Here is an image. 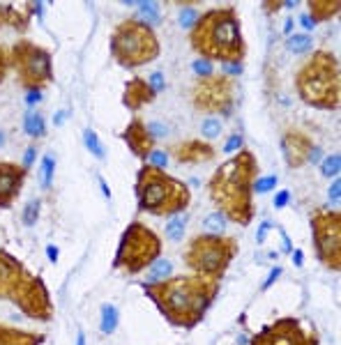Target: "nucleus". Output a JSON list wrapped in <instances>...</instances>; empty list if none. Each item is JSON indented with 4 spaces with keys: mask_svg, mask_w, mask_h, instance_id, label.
Masks as SVG:
<instances>
[{
    "mask_svg": "<svg viewBox=\"0 0 341 345\" xmlns=\"http://www.w3.org/2000/svg\"><path fill=\"white\" fill-rule=\"evenodd\" d=\"M14 306H18L26 318L37 320V322H51L53 320V301L42 276L33 279V283L28 285V290L18 297Z\"/></svg>",
    "mask_w": 341,
    "mask_h": 345,
    "instance_id": "obj_14",
    "label": "nucleus"
},
{
    "mask_svg": "<svg viewBox=\"0 0 341 345\" xmlns=\"http://www.w3.org/2000/svg\"><path fill=\"white\" fill-rule=\"evenodd\" d=\"M217 279L201 274L168 276L159 283H143V292L173 327L194 329L219 295Z\"/></svg>",
    "mask_w": 341,
    "mask_h": 345,
    "instance_id": "obj_1",
    "label": "nucleus"
},
{
    "mask_svg": "<svg viewBox=\"0 0 341 345\" xmlns=\"http://www.w3.org/2000/svg\"><path fill=\"white\" fill-rule=\"evenodd\" d=\"M187 221H189V216L187 214H175L171 216V221L166 223V237L171 242H180L184 237V228H187Z\"/></svg>",
    "mask_w": 341,
    "mask_h": 345,
    "instance_id": "obj_24",
    "label": "nucleus"
},
{
    "mask_svg": "<svg viewBox=\"0 0 341 345\" xmlns=\"http://www.w3.org/2000/svg\"><path fill=\"white\" fill-rule=\"evenodd\" d=\"M327 196H330V200H332V203H339V198H341V182H339V180H334V182H332V186H330Z\"/></svg>",
    "mask_w": 341,
    "mask_h": 345,
    "instance_id": "obj_45",
    "label": "nucleus"
},
{
    "mask_svg": "<svg viewBox=\"0 0 341 345\" xmlns=\"http://www.w3.org/2000/svg\"><path fill=\"white\" fill-rule=\"evenodd\" d=\"M272 228V223L270 221H263L261 223V228H258V232H256V242H258V244H263V242H265V237H268V230Z\"/></svg>",
    "mask_w": 341,
    "mask_h": 345,
    "instance_id": "obj_46",
    "label": "nucleus"
},
{
    "mask_svg": "<svg viewBox=\"0 0 341 345\" xmlns=\"http://www.w3.org/2000/svg\"><path fill=\"white\" fill-rule=\"evenodd\" d=\"M281 5H284V2H263V9H265V12H277Z\"/></svg>",
    "mask_w": 341,
    "mask_h": 345,
    "instance_id": "obj_50",
    "label": "nucleus"
},
{
    "mask_svg": "<svg viewBox=\"0 0 341 345\" xmlns=\"http://www.w3.org/2000/svg\"><path fill=\"white\" fill-rule=\"evenodd\" d=\"M35 157H37V145H30L23 154V168H30L35 164Z\"/></svg>",
    "mask_w": 341,
    "mask_h": 345,
    "instance_id": "obj_44",
    "label": "nucleus"
},
{
    "mask_svg": "<svg viewBox=\"0 0 341 345\" xmlns=\"http://www.w3.org/2000/svg\"><path fill=\"white\" fill-rule=\"evenodd\" d=\"M148 281L145 283H159V281H164V279H168L171 276V269H173V265H171V260H164V258H159V260H155L152 265L148 267Z\"/></svg>",
    "mask_w": 341,
    "mask_h": 345,
    "instance_id": "obj_23",
    "label": "nucleus"
},
{
    "mask_svg": "<svg viewBox=\"0 0 341 345\" xmlns=\"http://www.w3.org/2000/svg\"><path fill=\"white\" fill-rule=\"evenodd\" d=\"M159 258H162L159 235L145 223L131 221L120 235L118 251L113 258V269H123L125 274H141Z\"/></svg>",
    "mask_w": 341,
    "mask_h": 345,
    "instance_id": "obj_7",
    "label": "nucleus"
},
{
    "mask_svg": "<svg viewBox=\"0 0 341 345\" xmlns=\"http://www.w3.org/2000/svg\"><path fill=\"white\" fill-rule=\"evenodd\" d=\"M226 67L231 74H240V71H242V65H226Z\"/></svg>",
    "mask_w": 341,
    "mask_h": 345,
    "instance_id": "obj_55",
    "label": "nucleus"
},
{
    "mask_svg": "<svg viewBox=\"0 0 341 345\" xmlns=\"http://www.w3.org/2000/svg\"><path fill=\"white\" fill-rule=\"evenodd\" d=\"M306 7H309V14L306 16L316 23H321V21H330L332 16H337L341 9V2L339 0H309L306 2Z\"/></svg>",
    "mask_w": 341,
    "mask_h": 345,
    "instance_id": "obj_22",
    "label": "nucleus"
},
{
    "mask_svg": "<svg viewBox=\"0 0 341 345\" xmlns=\"http://www.w3.org/2000/svg\"><path fill=\"white\" fill-rule=\"evenodd\" d=\"M76 345H86V334H83V329H79V334H76Z\"/></svg>",
    "mask_w": 341,
    "mask_h": 345,
    "instance_id": "obj_54",
    "label": "nucleus"
},
{
    "mask_svg": "<svg viewBox=\"0 0 341 345\" xmlns=\"http://www.w3.org/2000/svg\"><path fill=\"white\" fill-rule=\"evenodd\" d=\"M120 138L125 141V145L129 148V152L141 161H148V157L155 150V136L150 133L148 124L143 122L141 117L129 120V124L123 129Z\"/></svg>",
    "mask_w": 341,
    "mask_h": 345,
    "instance_id": "obj_16",
    "label": "nucleus"
},
{
    "mask_svg": "<svg viewBox=\"0 0 341 345\" xmlns=\"http://www.w3.org/2000/svg\"><path fill=\"white\" fill-rule=\"evenodd\" d=\"M237 253V239L228 235H196L184 251V265L194 274L221 281Z\"/></svg>",
    "mask_w": 341,
    "mask_h": 345,
    "instance_id": "obj_8",
    "label": "nucleus"
},
{
    "mask_svg": "<svg viewBox=\"0 0 341 345\" xmlns=\"http://www.w3.org/2000/svg\"><path fill=\"white\" fill-rule=\"evenodd\" d=\"M256 177H258V161L254 152L249 150H240L212 173L208 191L217 210L226 216V221H233L242 228L254 221L251 186Z\"/></svg>",
    "mask_w": 341,
    "mask_h": 345,
    "instance_id": "obj_2",
    "label": "nucleus"
},
{
    "mask_svg": "<svg viewBox=\"0 0 341 345\" xmlns=\"http://www.w3.org/2000/svg\"><path fill=\"white\" fill-rule=\"evenodd\" d=\"M290 253H293V265H295V267H302V265H305V256H302V251H300V248L290 251Z\"/></svg>",
    "mask_w": 341,
    "mask_h": 345,
    "instance_id": "obj_47",
    "label": "nucleus"
},
{
    "mask_svg": "<svg viewBox=\"0 0 341 345\" xmlns=\"http://www.w3.org/2000/svg\"><path fill=\"white\" fill-rule=\"evenodd\" d=\"M9 67H12V65H9V49H5V46L0 44V83L5 81Z\"/></svg>",
    "mask_w": 341,
    "mask_h": 345,
    "instance_id": "obj_37",
    "label": "nucleus"
},
{
    "mask_svg": "<svg viewBox=\"0 0 341 345\" xmlns=\"http://www.w3.org/2000/svg\"><path fill=\"white\" fill-rule=\"evenodd\" d=\"M148 164L155 166V168H164L168 164V154L164 150H152V154L148 157Z\"/></svg>",
    "mask_w": 341,
    "mask_h": 345,
    "instance_id": "obj_36",
    "label": "nucleus"
},
{
    "mask_svg": "<svg viewBox=\"0 0 341 345\" xmlns=\"http://www.w3.org/2000/svg\"><path fill=\"white\" fill-rule=\"evenodd\" d=\"M136 205L139 212H148L152 216H175L187 212L192 203V191L182 180L168 175L164 168L141 166L136 173Z\"/></svg>",
    "mask_w": 341,
    "mask_h": 345,
    "instance_id": "obj_4",
    "label": "nucleus"
},
{
    "mask_svg": "<svg viewBox=\"0 0 341 345\" xmlns=\"http://www.w3.org/2000/svg\"><path fill=\"white\" fill-rule=\"evenodd\" d=\"M300 21H302V26H305L306 30H314V21H311V18L306 16V14H305V16H302V18H300Z\"/></svg>",
    "mask_w": 341,
    "mask_h": 345,
    "instance_id": "obj_53",
    "label": "nucleus"
},
{
    "mask_svg": "<svg viewBox=\"0 0 341 345\" xmlns=\"http://www.w3.org/2000/svg\"><path fill=\"white\" fill-rule=\"evenodd\" d=\"M314 150V143L300 129H288V131L281 136V154L288 164V168H300L305 166Z\"/></svg>",
    "mask_w": 341,
    "mask_h": 345,
    "instance_id": "obj_17",
    "label": "nucleus"
},
{
    "mask_svg": "<svg viewBox=\"0 0 341 345\" xmlns=\"http://www.w3.org/2000/svg\"><path fill=\"white\" fill-rule=\"evenodd\" d=\"M83 143H86L88 152H92V157H95V159H104L106 157L104 145L99 143V136H97L92 129H86V131H83Z\"/></svg>",
    "mask_w": 341,
    "mask_h": 345,
    "instance_id": "obj_30",
    "label": "nucleus"
},
{
    "mask_svg": "<svg viewBox=\"0 0 341 345\" xmlns=\"http://www.w3.org/2000/svg\"><path fill=\"white\" fill-rule=\"evenodd\" d=\"M196 18H198V14H196L194 9H182V12H180V26L192 30V26L196 23Z\"/></svg>",
    "mask_w": 341,
    "mask_h": 345,
    "instance_id": "obj_39",
    "label": "nucleus"
},
{
    "mask_svg": "<svg viewBox=\"0 0 341 345\" xmlns=\"http://www.w3.org/2000/svg\"><path fill=\"white\" fill-rule=\"evenodd\" d=\"M148 83H150V88L155 90V92H162V90L166 88V83H164V76H162V71H155V74H150V79H148Z\"/></svg>",
    "mask_w": 341,
    "mask_h": 345,
    "instance_id": "obj_42",
    "label": "nucleus"
},
{
    "mask_svg": "<svg viewBox=\"0 0 341 345\" xmlns=\"http://www.w3.org/2000/svg\"><path fill=\"white\" fill-rule=\"evenodd\" d=\"M129 7H139V12L143 14L141 21H145L148 26L159 21V2H127Z\"/></svg>",
    "mask_w": 341,
    "mask_h": 345,
    "instance_id": "obj_29",
    "label": "nucleus"
},
{
    "mask_svg": "<svg viewBox=\"0 0 341 345\" xmlns=\"http://www.w3.org/2000/svg\"><path fill=\"white\" fill-rule=\"evenodd\" d=\"M192 104L201 113L231 115L235 106V83L224 74H210L198 79L192 88Z\"/></svg>",
    "mask_w": 341,
    "mask_h": 345,
    "instance_id": "obj_11",
    "label": "nucleus"
},
{
    "mask_svg": "<svg viewBox=\"0 0 341 345\" xmlns=\"http://www.w3.org/2000/svg\"><path fill=\"white\" fill-rule=\"evenodd\" d=\"M321 170H323L325 177H339V170H341V157L339 154H330L321 161Z\"/></svg>",
    "mask_w": 341,
    "mask_h": 345,
    "instance_id": "obj_32",
    "label": "nucleus"
},
{
    "mask_svg": "<svg viewBox=\"0 0 341 345\" xmlns=\"http://www.w3.org/2000/svg\"><path fill=\"white\" fill-rule=\"evenodd\" d=\"M311 46H314L311 35H290L286 39V49L290 53H306V51H311Z\"/></svg>",
    "mask_w": 341,
    "mask_h": 345,
    "instance_id": "obj_27",
    "label": "nucleus"
},
{
    "mask_svg": "<svg viewBox=\"0 0 341 345\" xmlns=\"http://www.w3.org/2000/svg\"><path fill=\"white\" fill-rule=\"evenodd\" d=\"M26 177L28 168H23V164L18 166L12 161H0V210H9L14 205L26 184Z\"/></svg>",
    "mask_w": 341,
    "mask_h": 345,
    "instance_id": "obj_15",
    "label": "nucleus"
},
{
    "mask_svg": "<svg viewBox=\"0 0 341 345\" xmlns=\"http://www.w3.org/2000/svg\"><path fill=\"white\" fill-rule=\"evenodd\" d=\"M30 18H33V2H26L23 7L2 2L0 5V28H12L17 33H26L30 28Z\"/></svg>",
    "mask_w": 341,
    "mask_h": 345,
    "instance_id": "obj_20",
    "label": "nucleus"
},
{
    "mask_svg": "<svg viewBox=\"0 0 341 345\" xmlns=\"http://www.w3.org/2000/svg\"><path fill=\"white\" fill-rule=\"evenodd\" d=\"M226 216L221 212H212L205 216V221H203V230L205 232H210V235H221L224 230H226Z\"/></svg>",
    "mask_w": 341,
    "mask_h": 345,
    "instance_id": "obj_28",
    "label": "nucleus"
},
{
    "mask_svg": "<svg viewBox=\"0 0 341 345\" xmlns=\"http://www.w3.org/2000/svg\"><path fill=\"white\" fill-rule=\"evenodd\" d=\"M300 99L314 108L334 111L341 101L339 58L332 51H314L295 76Z\"/></svg>",
    "mask_w": 341,
    "mask_h": 345,
    "instance_id": "obj_5",
    "label": "nucleus"
},
{
    "mask_svg": "<svg viewBox=\"0 0 341 345\" xmlns=\"http://www.w3.org/2000/svg\"><path fill=\"white\" fill-rule=\"evenodd\" d=\"M118 322H120V315H118V309L113 304H102V334H113L118 329Z\"/></svg>",
    "mask_w": 341,
    "mask_h": 345,
    "instance_id": "obj_25",
    "label": "nucleus"
},
{
    "mask_svg": "<svg viewBox=\"0 0 341 345\" xmlns=\"http://www.w3.org/2000/svg\"><path fill=\"white\" fill-rule=\"evenodd\" d=\"M111 55L125 69H136L157 60L159 39L157 33L145 21L131 16L115 26L111 35Z\"/></svg>",
    "mask_w": 341,
    "mask_h": 345,
    "instance_id": "obj_6",
    "label": "nucleus"
},
{
    "mask_svg": "<svg viewBox=\"0 0 341 345\" xmlns=\"http://www.w3.org/2000/svg\"><path fill=\"white\" fill-rule=\"evenodd\" d=\"M46 336L37 334V331H28V329L9 327L0 322V345H44Z\"/></svg>",
    "mask_w": 341,
    "mask_h": 345,
    "instance_id": "obj_21",
    "label": "nucleus"
},
{
    "mask_svg": "<svg viewBox=\"0 0 341 345\" xmlns=\"http://www.w3.org/2000/svg\"><path fill=\"white\" fill-rule=\"evenodd\" d=\"M189 44L203 60L221 65H242L247 55L242 23L233 7H217L198 14L189 33Z\"/></svg>",
    "mask_w": 341,
    "mask_h": 345,
    "instance_id": "obj_3",
    "label": "nucleus"
},
{
    "mask_svg": "<svg viewBox=\"0 0 341 345\" xmlns=\"http://www.w3.org/2000/svg\"><path fill=\"white\" fill-rule=\"evenodd\" d=\"M39 207H42V200H39V198L28 200L26 207H23V214H21V221H23V226H28V228H33V226H35L37 219H39Z\"/></svg>",
    "mask_w": 341,
    "mask_h": 345,
    "instance_id": "obj_31",
    "label": "nucleus"
},
{
    "mask_svg": "<svg viewBox=\"0 0 341 345\" xmlns=\"http://www.w3.org/2000/svg\"><path fill=\"white\" fill-rule=\"evenodd\" d=\"M2 145H5V133L0 131V148H2Z\"/></svg>",
    "mask_w": 341,
    "mask_h": 345,
    "instance_id": "obj_58",
    "label": "nucleus"
},
{
    "mask_svg": "<svg viewBox=\"0 0 341 345\" xmlns=\"http://www.w3.org/2000/svg\"><path fill=\"white\" fill-rule=\"evenodd\" d=\"M99 186H102V191H104L106 198H111V189H108V184H106L104 177H99Z\"/></svg>",
    "mask_w": 341,
    "mask_h": 345,
    "instance_id": "obj_52",
    "label": "nucleus"
},
{
    "mask_svg": "<svg viewBox=\"0 0 341 345\" xmlns=\"http://www.w3.org/2000/svg\"><path fill=\"white\" fill-rule=\"evenodd\" d=\"M201 133L203 138H217L219 133H221V120H217V117H205L201 122Z\"/></svg>",
    "mask_w": 341,
    "mask_h": 345,
    "instance_id": "obj_34",
    "label": "nucleus"
},
{
    "mask_svg": "<svg viewBox=\"0 0 341 345\" xmlns=\"http://www.w3.org/2000/svg\"><path fill=\"white\" fill-rule=\"evenodd\" d=\"M46 256H49L51 263H58V248L53 246V244H49V246H46Z\"/></svg>",
    "mask_w": 341,
    "mask_h": 345,
    "instance_id": "obj_49",
    "label": "nucleus"
},
{
    "mask_svg": "<svg viewBox=\"0 0 341 345\" xmlns=\"http://www.w3.org/2000/svg\"><path fill=\"white\" fill-rule=\"evenodd\" d=\"M53 170H55V161H53L51 154H46L42 159V166H39V173H42V189H49V186H51Z\"/></svg>",
    "mask_w": 341,
    "mask_h": 345,
    "instance_id": "obj_33",
    "label": "nucleus"
},
{
    "mask_svg": "<svg viewBox=\"0 0 341 345\" xmlns=\"http://www.w3.org/2000/svg\"><path fill=\"white\" fill-rule=\"evenodd\" d=\"M65 117H67V111H58V113L53 115V124H62Z\"/></svg>",
    "mask_w": 341,
    "mask_h": 345,
    "instance_id": "obj_51",
    "label": "nucleus"
},
{
    "mask_svg": "<svg viewBox=\"0 0 341 345\" xmlns=\"http://www.w3.org/2000/svg\"><path fill=\"white\" fill-rule=\"evenodd\" d=\"M23 129H26L28 136H33V138H42L44 133H46L44 115L37 113V111H30V113L26 115V124H23Z\"/></svg>",
    "mask_w": 341,
    "mask_h": 345,
    "instance_id": "obj_26",
    "label": "nucleus"
},
{
    "mask_svg": "<svg viewBox=\"0 0 341 345\" xmlns=\"http://www.w3.org/2000/svg\"><path fill=\"white\" fill-rule=\"evenodd\" d=\"M277 182H279V177H277V175L256 177V180H254V186H251V191H256V194H268V191H272V189L277 186Z\"/></svg>",
    "mask_w": 341,
    "mask_h": 345,
    "instance_id": "obj_35",
    "label": "nucleus"
},
{
    "mask_svg": "<svg viewBox=\"0 0 341 345\" xmlns=\"http://www.w3.org/2000/svg\"><path fill=\"white\" fill-rule=\"evenodd\" d=\"M157 99V92L150 88V83L141 76H134L125 83V92H123V106L129 111H139V108L148 106Z\"/></svg>",
    "mask_w": 341,
    "mask_h": 345,
    "instance_id": "obj_19",
    "label": "nucleus"
},
{
    "mask_svg": "<svg viewBox=\"0 0 341 345\" xmlns=\"http://www.w3.org/2000/svg\"><path fill=\"white\" fill-rule=\"evenodd\" d=\"M249 345H318V331L298 318H279L249 338Z\"/></svg>",
    "mask_w": 341,
    "mask_h": 345,
    "instance_id": "obj_12",
    "label": "nucleus"
},
{
    "mask_svg": "<svg viewBox=\"0 0 341 345\" xmlns=\"http://www.w3.org/2000/svg\"><path fill=\"white\" fill-rule=\"evenodd\" d=\"M33 279L35 274H30L18 258L0 248V299L17 304L18 297L33 283Z\"/></svg>",
    "mask_w": 341,
    "mask_h": 345,
    "instance_id": "obj_13",
    "label": "nucleus"
},
{
    "mask_svg": "<svg viewBox=\"0 0 341 345\" xmlns=\"http://www.w3.org/2000/svg\"><path fill=\"white\" fill-rule=\"evenodd\" d=\"M290 200V191H286V189H281V191H277V196H274V200H272V205L277 207V210H281V207H286Z\"/></svg>",
    "mask_w": 341,
    "mask_h": 345,
    "instance_id": "obj_43",
    "label": "nucleus"
},
{
    "mask_svg": "<svg viewBox=\"0 0 341 345\" xmlns=\"http://www.w3.org/2000/svg\"><path fill=\"white\" fill-rule=\"evenodd\" d=\"M9 65L14 67L18 83L26 92H42L49 83H53L51 51L30 39H18L9 49Z\"/></svg>",
    "mask_w": 341,
    "mask_h": 345,
    "instance_id": "obj_9",
    "label": "nucleus"
},
{
    "mask_svg": "<svg viewBox=\"0 0 341 345\" xmlns=\"http://www.w3.org/2000/svg\"><path fill=\"white\" fill-rule=\"evenodd\" d=\"M26 101L30 104V106H33V104H37V101H42V92H28Z\"/></svg>",
    "mask_w": 341,
    "mask_h": 345,
    "instance_id": "obj_48",
    "label": "nucleus"
},
{
    "mask_svg": "<svg viewBox=\"0 0 341 345\" xmlns=\"http://www.w3.org/2000/svg\"><path fill=\"white\" fill-rule=\"evenodd\" d=\"M311 242L325 269H341V214L334 210H316L311 214Z\"/></svg>",
    "mask_w": 341,
    "mask_h": 345,
    "instance_id": "obj_10",
    "label": "nucleus"
},
{
    "mask_svg": "<svg viewBox=\"0 0 341 345\" xmlns=\"http://www.w3.org/2000/svg\"><path fill=\"white\" fill-rule=\"evenodd\" d=\"M168 154L178 164H205L217 157V150L203 141H180L168 148Z\"/></svg>",
    "mask_w": 341,
    "mask_h": 345,
    "instance_id": "obj_18",
    "label": "nucleus"
},
{
    "mask_svg": "<svg viewBox=\"0 0 341 345\" xmlns=\"http://www.w3.org/2000/svg\"><path fill=\"white\" fill-rule=\"evenodd\" d=\"M247 343H249V338H245V336L237 338V345H247Z\"/></svg>",
    "mask_w": 341,
    "mask_h": 345,
    "instance_id": "obj_57",
    "label": "nucleus"
},
{
    "mask_svg": "<svg viewBox=\"0 0 341 345\" xmlns=\"http://www.w3.org/2000/svg\"><path fill=\"white\" fill-rule=\"evenodd\" d=\"M284 30H286V33H290V30H293V18H288V21H286V26H284Z\"/></svg>",
    "mask_w": 341,
    "mask_h": 345,
    "instance_id": "obj_56",
    "label": "nucleus"
},
{
    "mask_svg": "<svg viewBox=\"0 0 341 345\" xmlns=\"http://www.w3.org/2000/svg\"><path fill=\"white\" fill-rule=\"evenodd\" d=\"M192 67H194V71H196L201 79H205V76H210V74H212V62L210 60H203V58H198V60L192 65Z\"/></svg>",
    "mask_w": 341,
    "mask_h": 345,
    "instance_id": "obj_38",
    "label": "nucleus"
},
{
    "mask_svg": "<svg viewBox=\"0 0 341 345\" xmlns=\"http://www.w3.org/2000/svg\"><path fill=\"white\" fill-rule=\"evenodd\" d=\"M240 150H242V136H240V133H233L226 141V145H224V152L228 154V152H240Z\"/></svg>",
    "mask_w": 341,
    "mask_h": 345,
    "instance_id": "obj_41",
    "label": "nucleus"
},
{
    "mask_svg": "<svg viewBox=\"0 0 341 345\" xmlns=\"http://www.w3.org/2000/svg\"><path fill=\"white\" fill-rule=\"evenodd\" d=\"M281 272H284V269H281L279 265H277V267H272V269H270V274H268V279L263 281L261 290H268V288H272V285L277 283V281H279V276H281Z\"/></svg>",
    "mask_w": 341,
    "mask_h": 345,
    "instance_id": "obj_40",
    "label": "nucleus"
}]
</instances>
